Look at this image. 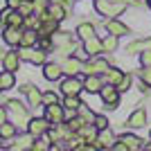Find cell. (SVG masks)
I'll use <instances>...</instances> for the list:
<instances>
[{
    "instance_id": "cell-25",
    "label": "cell",
    "mask_w": 151,
    "mask_h": 151,
    "mask_svg": "<svg viewBox=\"0 0 151 151\" xmlns=\"http://www.w3.org/2000/svg\"><path fill=\"white\" fill-rule=\"evenodd\" d=\"M124 70H120V68H108L106 70V75H104V81L106 83H113V86H117V83L124 79Z\"/></svg>"
},
{
    "instance_id": "cell-9",
    "label": "cell",
    "mask_w": 151,
    "mask_h": 151,
    "mask_svg": "<svg viewBox=\"0 0 151 151\" xmlns=\"http://www.w3.org/2000/svg\"><path fill=\"white\" fill-rule=\"evenodd\" d=\"M45 117L52 122V124H61L63 120H65V108H63V104H47L45 106Z\"/></svg>"
},
{
    "instance_id": "cell-27",
    "label": "cell",
    "mask_w": 151,
    "mask_h": 151,
    "mask_svg": "<svg viewBox=\"0 0 151 151\" xmlns=\"http://www.w3.org/2000/svg\"><path fill=\"white\" fill-rule=\"evenodd\" d=\"M16 126H18V124L2 122V124H0V138H2V140H14V138H16V131H18Z\"/></svg>"
},
{
    "instance_id": "cell-29",
    "label": "cell",
    "mask_w": 151,
    "mask_h": 151,
    "mask_svg": "<svg viewBox=\"0 0 151 151\" xmlns=\"http://www.w3.org/2000/svg\"><path fill=\"white\" fill-rule=\"evenodd\" d=\"M0 86H2V90H9V88L16 86V79H14V72H12V70L0 72Z\"/></svg>"
},
{
    "instance_id": "cell-4",
    "label": "cell",
    "mask_w": 151,
    "mask_h": 151,
    "mask_svg": "<svg viewBox=\"0 0 151 151\" xmlns=\"http://www.w3.org/2000/svg\"><path fill=\"white\" fill-rule=\"evenodd\" d=\"M18 54H20L23 61H29V63H34V65H45V63H47V52L41 50V47H23V45H20Z\"/></svg>"
},
{
    "instance_id": "cell-21",
    "label": "cell",
    "mask_w": 151,
    "mask_h": 151,
    "mask_svg": "<svg viewBox=\"0 0 151 151\" xmlns=\"http://www.w3.org/2000/svg\"><path fill=\"white\" fill-rule=\"evenodd\" d=\"M38 43V32L36 29H29V27H23V36H20V45L23 47H34ZM18 45V47H20Z\"/></svg>"
},
{
    "instance_id": "cell-33",
    "label": "cell",
    "mask_w": 151,
    "mask_h": 151,
    "mask_svg": "<svg viewBox=\"0 0 151 151\" xmlns=\"http://www.w3.org/2000/svg\"><path fill=\"white\" fill-rule=\"evenodd\" d=\"M117 38H120V36H115V34H108L106 38H101L104 52H115V50H117V45H120V43H117Z\"/></svg>"
},
{
    "instance_id": "cell-40",
    "label": "cell",
    "mask_w": 151,
    "mask_h": 151,
    "mask_svg": "<svg viewBox=\"0 0 151 151\" xmlns=\"http://www.w3.org/2000/svg\"><path fill=\"white\" fill-rule=\"evenodd\" d=\"M93 124L97 126L99 131H101V129H108V117H106V115H95V122H93Z\"/></svg>"
},
{
    "instance_id": "cell-14",
    "label": "cell",
    "mask_w": 151,
    "mask_h": 151,
    "mask_svg": "<svg viewBox=\"0 0 151 151\" xmlns=\"http://www.w3.org/2000/svg\"><path fill=\"white\" fill-rule=\"evenodd\" d=\"M126 126H129V129H142V126H147V111L145 108H135V111L129 115Z\"/></svg>"
},
{
    "instance_id": "cell-11",
    "label": "cell",
    "mask_w": 151,
    "mask_h": 151,
    "mask_svg": "<svg viewBox=\"0 0 151 151\" xmlns=\"http://www.w3.org/2000/svg\"><path fill=\"white\" fill-rule=\"evenodd\" d=\"M63 68V75H70V77H79V72H83V61L77 57H70L61 63Z\"/></svg>"
},
{
    "instance_id": "cell-31",
    "label": "cell",
    "mask_w": 151,
    "mask_h": 151,
    "mask_svg": "<svg viewBox=\"0 0 151 151\" xmlns=\"http://www.w3.org/2000/svg\"><path fill=\"white\" fill-rule=\"evenodd\" d=\"M32 145H34V138L27 133V135H23V138H18V142H14L9 149H14V151H18V149H32Z\"/></svg>"
},
{
    "instance_id": "cell-28",
    "label": "cell",
    "mask_w": 151,
    "mask_h": 151,
    "mask_svg": "<svg viewBox=\"0 0 151 151\" xmlns=\"http://www.w3.org/2000/svg\"><path fill=\"white\" fill-rule=\"evenodd\" d=\"M95 36V25L93 23H81V25H77V38H81V41H86V38Z\"/></svg>"
},
{
    "instance_id": "cell-44",
    "label": "cell",
    "mask_w": 151,
    "mask_h": 151,
    "mask_svg": "<svg viewBox=\"0 0 151 151\" xmlns=\"http://www.w3.org/2000/svg\"><path fill=\"white\" fill-rule=\"evenodd\" d=\"M2 57H5V52H2V50H0V61H2Z\"/></svg>"
},
{
    "instance_id": "cell-17",
    "label": "cell",
    "mask_w": 151,
    "mask_h": 151,
    "mask_svg": "<svg viewBox=\"0 0 151 151\" xmlns=\"http://www.w3.org/2000/svg\"><path fill=\"white\" fill-rule=\"evenodd\" d=\"M117 140H122L129 151H140V149H145V140L138 138V135H133V133H124V135H120Z\"/></svg>"
},
{
    "instance_id": "cell-45",
    "label": "cell",
    "mask_w": 151,
    "mask_h": 151,
    "mask_svg": "<svg viewBox=\"0 0 151 151\" xmlns=\"http://www.w3.org/2000/svg\"><path fill=\"white\" fill-rule=\"evenodd\" d=\"M147 7H149V9H151V0H147Z\"/></svg>"
},
{
    "instance_id": "cell-43",
    "label": "cell",
    "mask_w": 151,
    "mask_h": 151,
    "mask_svg": "<svg viewBox=\"0 0 151 151\" xmlns=\"http://www.w3.org/2000/svg\"><path fill=\"white\" fill-rule=\"evenodd\" d=\"M7 113H9V111H7L5 106H0V124H2V122H7Z\"/></svg>"
},
{
    "instance_id": "cell-19",
    "label": "cell",
    "mask_w": 151,
    "mask_h": 151,
    "mask_svg": "<svg viewBox=\"0 0 151 151\" xmlns=\"http://www.w3.org/2000/svg\"><path fill=\"white\" fill-rule=\"evenodd\" d=\"M63 75V68L59 65V63H45L43 65V77L47 79V81H59Z\"/></svg>"
},
{
    "instance_id": "cell-15",
    "label": "cell",
    "mask_w": 151,
    "mask_h": 151,
    "mask_svg": "<svg viewBox=\"0 0 151 151\" xmlns=\"http://www.w3.org/2000/svg\"><path fill=\"white\" fill-rule=\"evenodd\" d=\"M20 36H23V27H12V25H7L5 27V34H2L5 43L12 45V47L20 45Z\"/></svg>"
},
{
    "instance_id": "cell-16",
    "label": "cell",
    "mask_w": 151,
    "mask_h": 151,
    "mask_svg": "<svg viewBox=\"0 0 151 151\" xmlns=\"http://www.w3.org/2000/svg\"><path fill=\"white\" fill-rule=\"evenodd\" d=\"M106 29H108V34H115V36H126V34H131L129 25H124V23L117 20V18H108L106 20Z\"/></svg>"
},
{
    "instance_id": "cell-32",
    "label": "cell",
    "mask_w": 151,
    "mask_h": 151,
    "mask_svg": "<svg viewBox=\"0 0 151 151\" xmlns=\"http://www.w3.org/2000/svg\"><path fill=\"white\" fill-rule=\"evenodd\" d=\"M65 124H68V129H70V131H72V133H79V129H81L83 124H88V122H86V120H83V117H81V115L77 113L75 117H70V120L65 122Z\"/></svg>"
},
{
    "instance_id": "cell-7",
    "label": "cell",
    "mask_w": 151,
    "mask_h": 151,
    "mask_svg": "<svg viewBox=\"0 0 151 151\" xmlns=\"http://www.w3.org/2000/svg\"><path fill=\"white\" fill-rule=\"evenodd\" d=\"M50 126H52V122L47 120V117H34V120H29V124H27V133L36 140V138H41V135H45V133L50 131Z\"/></svg>"
},
{
    "instance_id": "cell-18",
    "label": "cell",
    "mask_w": 151,
    "mask_h": 151,
    "mask_svg": "<svg viewBox=\"0 0 151 151\" xmlns=\"http://www.w3.org/2000/svg\"><path fill=\"white\" fill-rule=\"evenodd\" d=\"M20 61H23V59H20L18 52H14V50L12 52H5V57H2V68L16 72V70L20 68Z\"/></svg>"
},
{
    "instance_id": "cell-22",
    "label": "cell",
    "mask_w": 151,
    "mask_h": 151,
    "mask_svg": "<svg viewBox=\"0 0 151 151\" xmlns=\"http://www.w3.org/2000/svg\"><path fill=\"white\" fill-rule=\"evenodd\" d=\"M47 12L52 14V18H57V20H63V18H68V16H70V12L61 5V2H57V0H52V2H50Z\"/></svg>"
},
{
    "instance_id": "cell-2",
    "label": "cell",
    "mask_w": 151,
    "mask_h": 151,
    "mask_svg": "<svg viewBox=\"0 0 151 151\" xmlns=\"http://www.w3.org/2000/svg\"><path fill=\"white\" fill-rule=\"evenodd\" d=\"M52 41H54V47H57L61 54H70V52L77 50V43H75V38H72L70 32H59L57 29L52 34Z\"/></svg>"
},
{
    "instance_id": "cell-26",
    "label": "cell",
    "mask_w": 151,
    "mask_h": 151,
    "mask_svg": "<svg viewBox=\"0 0 151 151\" xmlns=\"http://www.w3.org/2000/svg\"><path fill=\"white\" fill-rule=\"evenodd\" d=\"M142 50H151V38H138V41L129 43V47H126V52H131V54H135V52L140 54Z\"/></svg>"
},
{
    "instance_id": "cell-3",
    "label": "cell",
    "mask_w": 151,
    "mask_h": 151,
    "mask_svg": "<svg viewBox=\"0 0 151 151\" xmlns=\"http://www.w3.org/2000/svg\"><path fill=\"white\" fill-rule=\"evenodd\" d=\"M7 111L12 113L14 124H18V126H27L29 124V113H27V106H23V101L9 99L7 101Z\"/></svg>"
},
{
    "instance_id": "cell-47",
    "label": "cell",
    "mask_w": 151,
    "mask_h": 151,
    "mask_svg": "<svg viewBox=\"0 0 151 151\" xmlns=\"http://www.w3.org/2000/svg\"><path fill=\"white\" fill-rule=\"evenodd\" d=\"M0 90H2V86H0Z\"/></svg>"
},
{
    "instance_id": "cell-1",
    "label": "cell",
    "mask_w": 151,
    "mask_h": 151,
    "mask_svg": "<svg viewBox=\"0 0 151 151\" xmlns=\"http://www.w3.org/2000/svg\"><path fill=\"white\" fill-rule=\"evenodd\" d=\"M126 2H115V0H95V9L106 16V18H117L122 12L126 9Z\"/></svg>"
},
{
    "instance_id": "cell-35",
    "label": "cell",
    "mask_w": 151,
    "mask_h": 151,
    "mask_svg": "<svg viewBox=\"0 0 151 151\" xmlns=\"http://www.w3.org/2000/svg\"><path fill=\"white\" fill-rule=\"evenodd\" d=\"M18 12L23 14V16H32V14H34V2H32V0H23L20 7H18Z\"/></svg>"
},
{
    "instance_id": "cell-46",
    "label": "cell",
    "mask_w": 151,
    "mask_h": 151,
    "mask_svg": "<svg viewBox=\"0 0 151 151\" xmlns=\"http://www.w3.org/2000/svg\"><path fill=\"white\" fill-rule=\"evenodd\" d=\"M2 142H5V140H2V138H0V149H2Z\"/></svg>"
},
{
    "instance_id": "cell-34",
    "label": "cell",
    "mask_w": 151,
    "mask_h": 151,
    "mask_svg": "<svg viewBox=\"0 0 151 151\" xmlns=\"http://www.w3.org/2000/svg\"><path fill=\"white\" fill-rule=\"evenodd\" d=\"M38 47L45 52H50L52 47H54V41H52V36H38Z\"/></svg>"
},
{
    "instance_id": "cell-5",
    "label": "cell",
    "mask_w": 151,
    "mask_h": 151,
    "mask_svg": "<svg viewBox=\"0 0 151 151\" xmlns=\"http://www.w3.org/2000/svg\"><path fill=\"white\" fill-rule=\"evenodd\" d=\"M120 90H117V86H113V83H104V88L99 90V97L101 101H104V106L106 108H117L120 106Z\"/></svg>"
},
{
    "instance_id": "cell-23",
    "label": "cell",
    "mask_w": 151,
    "mask_h": 151,
    "mask_svg": "<svg viewBox=\"0 0 151 151\" xmlns=\"http://www.w3.org/2000/svg\"><path fill=\"white\" fill-rule=\"evenodd\" d=\"M63 108H65V111H70V113H77V111H79V106H81L83 101L79 99V95H63Z\"/></svg>"
},
{
    "instance_id": "cell-24",
    "label": "cell",
    "mask_w": 151,
    "mask_h": 151,
    "mask_svg": "<svg viewBox=\"0 0 151 151\" xmlns=\"http://www.w3.org/2000/svg\"><path fill=\"white\" fill-rule=\"evenodd\" d=\"M7 25L12 27H25V16L18 12V9H12L9 7V14H7ZM5 25V27H7Z\"/></svg>"
},
{
    "instance_id": "cell-36",
    "label": "cell",
    "mask_w": 151,
    "mask_h": 151,
    "mask_svg": "<svg viewBox=\"0 0 151 151\" xmlns=\"http://www.w3.org/2000/svg\"><path fill=\"white\" fill-rule=\"evenodd\" d=\"M77 113L81 115V117H83V120H86V122H95V113H93V111H90L88 106H86V104H81V106H79V111H77Z\"/></svg>"
},
{
    "instance_id": "cell-38",
    "label": "cell",
    "mask_w": 151,
    "mask_h": 151,
    "mask_svg": "<svg viewBox=\"0 0 151 151\" xmlns=\"http://www.w3.org/2000/svg\"><path fill=\"white\" fill-rule=\"evenodd\" d=\"M59 101V95L52 93V90H47V93H43V106H47V104H57Z\"/></svg>"
},
{
    "instance_id": "cell-37",
    "label": "cell",
    "mask_w": 151,
    "mask_h": 151,
    "mask_svg": "<svg viewBox=\"0 0 151 151\" xmlns=\"http://www.w3.org/2000/svg\"><path fill=\"white\" fill-rule=\"evenodd\" d=\"M131 86H133V77L131 75H124V79L117 83V90H120V93H126V90H131Z\"/></svg>"
},
{
    "instance_id": "cell-12",
    "label": "cell",
    "mask_w": 151,
    "mask_h": 151,
    "mask_svg": "<svg viewBox=\"0 0 151 151\" xmlns=\"http://www.w3.org/2000/svg\"><path fill=\"white\" fill-rule=\"evenodd\" d=\"M104 75H86V79H83V90H88V93H99L101 88H104Z\"/></svg>"
},
{
    "instance_id": "cell-41",
    "label": "cell",
    "mask_w": 151,
    "mask_h": 151,
    "mask_svg": "<svg viewBox=\"0 0 151 151\" xmlns=\"http://www.w3.org/2000/svg\"><path fill=\"white\" fill-rule=\"evenodd\" d=\"M140 79H142V81H147V83H149V88H151V65L140 70Z\"/></svg>"
},
{
    "instance_id": "cell-8",
    "label": "cell",
    "mask_w": 151,
    "mask_h": 151,
    "mask_svg": "<svg viewBox=\"0 0 151 151\" xmlns=\"http://www.w3.org/2000/svg\"><path fill=\"white\" fill-rule=\"evenodd\" d=\"M83 90V81L79 79V77H65L61 81V93L63 95H79Z\"/></svg>"
},
{
    "instance_id": "cell-30",
    "label": "cell",
    "mask_w": 151,
    "mask_h": 151,
    "mask_svg": "<svg viewBox=\"0 0 151 151\" xmlns=\"http://www.w3.org/2000/svg\"><path fill=\"white\" fill-rule=\"evenodd\" d=\"M32 149H34V151H47V149H52V140H50V135L45 133V135L36 138V142L32 145Z\"/></svg>"
},
{
    "instance_id": "cell-20",
    "label": "cell",
    "mask_w": 151,
    "mask_h": 151,
    "mask_svg": "<svg viewBox=\"0 0 151 151\" xmlns=\"http://www.w3.org/2000/svg\"><path fill=\"white\" fill-rule=\"evenodd\" d=\"M59 23L61 20H57V18H47V20H43L41 25H38V36H52L54 32L59 29Z\"/></svg>"
},
{
    "instance_id": "cell-39",
    "label": "cell",
    "mask_w": 151,
    "mask_h": 151,
    "mask_svg": "<svg viewBox=\"0 0 151 151\" xmlns=\"http://www.w3.org/2000/svg\"><path fill=\"white\" fill-rule=\"evenodd\" d=\"M140 65H142V68H149L151 65V50H142L140 52Z\"/></svg>"
},
{
    "instance_id": "cell-10",
    "label": "cell",
    "mask_w": 151,
    "mask_h": 151,
    "mask_svg": "<svg viewBox=\"0 0 151 151\" xmlns=\"http://www.w3.org/2000/svg\"><path fill=\"white\" fill-rule=\"evenodd\" d=\"M20 93L27 97L29 106H41V104H43V93H41L36 86H32V83H25V86H20Z\"/></svg>"
},
{
    "instance_id": "cell-42",
    "label": "cell",
    "mask_w": 151,
    "mask_h": 151,
    "mask_svg": "<svg viewBox=\"0 0 151 151\" xmlns=\"http://www.w3.org/2000/svg\"><path fill=\"white\" fill-rule=\"evenodd\" d=\"M20 2H23V0H7V7H12V9H18Z\"/></svg>"
},
{
    "instance_id": "cell-48",
    "label": "cell",
    "mask_w": 151,
    "mask_h": 151,
    "mask_svg": "<svg viewBox=\"0 0 151 151\" xmlns=\"http://www.w3.org/2000/svg\"><path fill=\"white\" fill-rule=\"evenodd\" d=\"M149 138H151V133H149Z\"/></svg>"
},
{
    "instance_id": "cell-6",
    "label": "cell",
    "mask_w": 151,
    "mask_h": 151,
    "mask_svg": "<svg viewBox=\"0 0 151 151\" xmlns=\"http://www.w3.org/2000/svg\"><path fill=\"white\" fill-rule=\"evenodd\" d=\"M108 68H111V63L101 57H88V61L83 63V72L86 75H106Z\"/></svg>"
},
{
    "instance_id": "cell-13",
    "label": "cell",
    "mask_w": 151,
    "mask_h": 151,
    "mask_svg": "<svg viewBox=\"0 0 151 151\" xmlns=\"http://www.w3.org/2000/svg\"><path fill=\"white\" fill-rule=\"evenodd\" d=\"M83 52L88 54V57H99L101 52H104V43H101V38L97 36H90L83 41Z\"/></svg>"
}]
</instances>
